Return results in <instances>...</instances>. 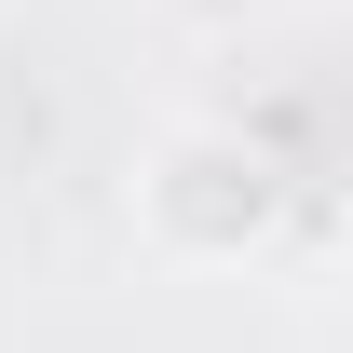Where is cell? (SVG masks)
Masks as SVG:
<instances>
[{
  "instance_id": "obj_1",
  "label": "cell",
  "mask_w": 353,
  "mask_h": 353,
  "mask_svg": "<svg viewBox=\"0 0 353 353\" xmlns=\"http://www.w3.org/2000/svg\"><path fill=\"white\" fill-rule=\"evenodd\" d=\"M272 204H285V176H272V150H245V136H176L163 163L136 176V218H150L163 259H245L272 231Z\"/></svg>"
}]
</instances>
